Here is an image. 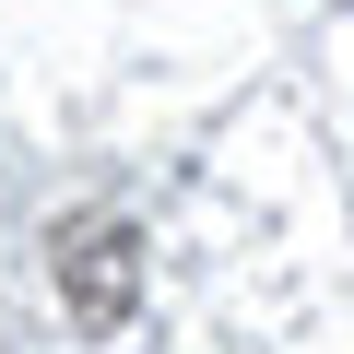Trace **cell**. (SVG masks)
I'll return each instance as SVG.
<instances>
[{
  "mask_svg": "<svg viewBox=\"0 0 354 354\" xmlns=\"http://www.w3.org/2000/svg\"><path fill=\"white\" fill-rule=\"evenodd\" d=\"M59 283H71V307H83L95 330H106V319H130V225H83Z\"/></svg>",
  "mask_w": 354,
  "mask_h": 354,
  "instance_id": "cell-1",
  "label": "cell"
}]
</instances>
